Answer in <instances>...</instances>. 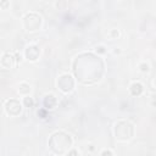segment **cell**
<instances>
[{
    "label": "cell",
    "mask_w": 156,
    "mask_h": 156,
    "mask_svg": "<svg viewBox=\"0 0 156 156\" xmlns=\"http://www.w3.org/2000/svg\"><path fill=\"white\" fill-rule=\"evenodd\" d=\"M43 18L35 12H29L23 17V27L27 32H35L41 27Z\"/></svg>",
    "instance_id": "obj_4"
},
{
    "label": "cell",
    "mask_w": 156,
    "mask_h": 156,
    "mask_svg": "<svg viewBox=\"0 0 156 156\" xmlns=\"http://www.w3.org/2000/svg\"><path fill=\"white\" fill-rule=\"evenodd\" d=\"M9 6H10V2H9V0H0V7H1V9L6 10Z\"/></svg>",
    "instance_id": "obj_13"
},
{
    "label": "cell",
    "mask_w": 156,
    "mask_h": 156,
    "mask_svg": "<svg viewBox=\"0 0 156 156\" xmlns=\"http://www.w3.org/2000/svg\"><path fill=\"white\" fill-rule=\"evenodd\" d=\"M43 105H44V108H45V110H52V108H55V106L57 105V99H56L55 95H52V94H46V95L44 96Z\"/></svg>",
    "instance_id": "obj_9"
},
{
    "label": "cell",
    "mask_w": 156,
    "mask_h": 156,
    "mask_svg": "<svg viewBox=\"0 0 156 156\" xmlns=\"http://www.w3.org/2000/svg\"><path fill=\"white\" fill-rule=\"evenodd\" d=\"M101 155H113V151H111V150H104L101 152Z\"/></svg>",
    "instance_id": "obj_17"
},
{
    "label": "cell",
    "mask_w": 156,
    "mask_h": 156,
    "mask_svg": "<svg viewBox=\"0 0 156 156\" xmlns=\"http://www.w3.org/2000/svg\"><path fill=\"white\" fill-rule=\"evenodd\" d=\"M143 90H144V87H143V84L139 83V82H134V83H132L130 87H129V91H130V94H132L133 96H139V95H141Z\"/></svg>",
    "instance_id": "obj_10"
},
{
    "label": "cell",
    "mask_w": 156,
    "mask_h": 156,
    "mask_svg": "<svg viewBox=\"0 0 156 156\" xmlns=\"http://www.w3.org/2000/svg\"><path fill=\"white\" fill-rule=\"evenodd\" d=\"M5 111L11 117H17L22 112V104L17 99H10L5 104Z\"/></svg>",
    "instance_id": "obj_6"
},
{
    "label": "cell",
    "mask_w": 156,
    "mask_h": 156,
    "mask_svg": "<svg viewBox=\"0 0 156 156\" xmlns=\"http://www.w3.org/2000/svg\"><path fill=\"white\" fill-rule=\"evenodd\" d=\"M40 56V49L35 44H30L24 49V57L28 61H37Z\"/></svg>",
    "instance_id": "obj_7"
},
{
    "label": "cell",
    "mask_w": 156,
    "mask_h": 156,
    "mask_svg": "<svg viewBox=\"0 0 156 156\" xmlns=\"http://www.w3.org/2000/svg\"><path fill=\"white\" fill-rule=\"evenodd\" d=\"M96 52L104 54V52H105V48H104V46H96Z\"/></svg>",
    "instance_id": "obj_15"
},
{
    "label": "cell",
    "mask_w": 156,
    "mask_h": 156,
    "mask_svg": "<svg viewBox=\"0 0 156 156\" xmlns=\"http://www.w3.org/2000/svg\"><path fill=\"white\" fill-rule=\"evenodd\" d=\"M72 136L63 130H57L49 138V149L56 155H66L72 147Z\"/></svg>",
    "instance_id": "obj_2"
},
{
    "label": "cell",
    "mask_w": 156,
    "mask_h": 156,
    "mask_svg": "<svg viewBox=\"0 0 156 156\" xmlns=\"http://www.w3.org/2000/svg\"><path fill=\"white\" fill-rule=\"evenodd\" d=\"M72 69L76 79L79 83L91 85L104 77L105 62L94 52H82L74 58Z\"/></svg>",
    "instance_id": "obj_1"
},
{
    "label": "cell",
    "mask_w": 156,
    "mask_h": 156,
    "mask_svg": "<svg viewBox=\"0 0 156 156\" xmlns=\"http://www.w3.org/2000/svg\"><path fill=\"white\" fill-rule=\"evenodd\" d=\"M113 133H115V138L118 141H128L134 135V126L132 122L127 119H121L116 122L113 127Z\"/></svg>",
    "instance_id": "obj_3"
},
{
    "label": "cell",
    "mask_w": 156,
    "mask_h": 156,
    "mask_svg": "<svg viewBox=\"0 0 156 156\" xmlns=\"http://www.w3.org/2000/svg\"><path fill=\"white\" fill-rule=\"evenodd\" d=\"M29 91H30V85L28 83H26V82L20 83V85H18V93L21 95H28Z\"/></svg>",
    "instance_id": "obj_11"
},
{
    "label": "cell",
    "mask_w": 156,
    "mask_h": 156,
    "mask_svg": "<svg viewBox=\"0 0 156 156\" xmlns=\"http://www.w3.org/2000/svg\"><path fill=\"white\" fill-rule=\"evenodd\" d=\"M76 85V80L74 78L68 74V73H63L57 78V88L62 91V93H71L74 89Z\"/></svg>",
    "instance_id": "obj_5"
},
{
    "label": "cell",
    "mask_w": 156,
    "mask_h": 156,
    "mask_svg": "<svg viewBox=\"0 0 156 156\" xmlns=\"http://www.w3.org/2000/svg\"><path fill=\"white\" fill-rule=\"evenodd\" d=\"M0 65L5 68V69H11L13 68L16 65H17V61L15 58V55L13 54H10V52H5L2 55V57L0 58Z\"/></svg>",
    "instance_id": "obj_8"
},
{
    "label": "cell",
    "mask_w": 156,
    "mask_h": 156,
    "mask_svg": "<svg viewBox=\"0 0 156 156\" xmlns=\"http://www.w3.org/2000/svg\"><path fill=\"white\" fill-rule=\"evenodd\" d=\"M140 67H141V71L143 72H147L149 71V65L147 63H141Z\"/></svg>",
    "instance_id": "obj_14"
},
{
    "label": "cell",
    "mask_w": 156,
    "mask_h": 156,
    "mask_svg": "<svg viewBox=\"0 0 156 156\" xmlns=\"http://www.w3.org/2000/svg\"><path fill=\"white\" fill-rule=\"evenodd\" d=\"M112 34H113V35H117V37H118V34H119V33H118V30H116V29H115V30L112 32Z\"/></svg>",
    "instance_id": "obj_18"
},
{
    "label": "cell",
    "mask_w": 156,
    "mask_h": 156,
    "mask_svg": "<svg viewBox=\"0 0 156 156\" xmlns=\"http://www.w3.org/2000/svg\"><path fill=\"white\" fill-rule=\"evenodd\" d=\"M38 115L43 116L41 118H45V117H46V111H45V110H40V111H38Z\"/></svg>",
    "instance_id": "obj_16"
},
{
    "label": "cell",
    "mask_w": 156,
    "mask_h": 156,
    "mask_svg": "<svg viewBox=\"0 0 156 156\" xmlns=\"http://www.w3.org/2000/svg\"><path fill=\"white\" fill-rule=\"evenodd\" d=\"M22 104H23L24 107H28V108H29V107H33V106H34V100H33V98H30L29 95H24Z\"/></svg>",
    "instance_id": "obj_12"
}]
</instances>
